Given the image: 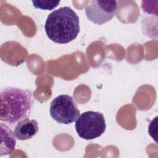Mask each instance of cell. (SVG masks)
Instances as JSON below:
<instances>
[{
  "label": "cell",
  "mask_w": 158,
  "mask_h": 158,
  "mask_svg": "<svg viewBox=\"0 0 158 158\" xmlns=\"http://www.w3.org/2000/svg\"><path fill=\"white\" fill-rule=\"evenodd\" d=\"M117 9L116 1H91L85 9L88 19L98 25H102L110 20L115 15Z\"/></svg>",
  "instance_id": "5"
},
{
  "label": "cell",
  "mask_w": 158,
  "mask_h": 158,
  "mask_svg": "<svg viewBox=\"0 0 158 158\" xmlns=\"http://www.w3.org/2000/svg\"><path fill=\"white\" fill-rule=\"evenodd\" d=\"M32 91L29 89L6 87L0 92V120L14 125L27 118L33 106Z\"/></svg>",
  "instance_id": "1"
},
{
  "label": "cell",
  "mask_w": 158,
  "mask_h": 158,
  "mask_svg": "<svg viewBox=\"0 0 158 158\" xmlns=\"http://www.w3.org/2000/svg\"><path fill=\"white\" fill-rule=\"evenodd\" d=\"M38 131V123L35 119L28 118L19 122L15 126L14 134L16 138L25 141L32 138Z\"/></svg>",
  "instance_id": "6"
},
{
  "label": "cell",
  "mask_w": 158,
  "mask_h": 158,
  "mask_svg": "<svg viewBox=\"0 0 158 158\" xmlns=\"http://www.w3.org/2000/svg\"><path fill=\"white\" fill-rule=\"evenodd\" d=\"M44 30L54 43L66 44L75 40L80 32L79 17L69 7L54 10L47 17Z\"/></svg>",
  "instance_id": "2"
},
{
  "label": "cell",
  "mask_w": 158,
  "mask_h": 158,
  "mask_svg": "<svg viewBox=\"0 0 158 158\" xmlns=\"http://www.w3.org/2000/svg\"><path fill=\"white\" fill-rule=\"evenodd\" d=\"M51 117L59 123L69 125L77 120L80 110L73 98L68 94H60L51 102Z\"/></svg>",
  "instance_id": "4"
},
{
  "label": "cell",
  "mask_w": 158,
  "mask_h": 158,
  "mask_svg": "<svg viewBox=\"0 0 158 158\" xmlns=\"http://www.w3.org/2000/svg\"><path fill=\"white\" fill-rule=\"evenodd\" d=\"M60 1H33V6L36 9L51 10L56 8L59 4Z\"/></svg>",
  "instance_id": "8"
},
{
  "label": "cell",
  "mask_w": 158,
  "mask_h": 158,
  "mask_svg": "<svg viewBox=\"0 0 158 158\" xmlns=\"http://www.w3.org/2000/svg\"><path fill=\"white\" fill-rule=\"evenodd\" d=\"M106 129L104 115L99 112H85L79 115L75 122V130L78 135L86 140L101 136Z\"/></svg>",
  "instance_id": "3"
},
{
  "label": "cell",
  "mask_w": 158,
  "mask_h": 158,
  "mask_svg": "<svg viewBox=\"0 0 158 158\" xmlns=\"http://www.w3.org/2000/svg\"><path fill=\"white\" fill-rule=\"evenodd\" d=\"M1 156L10 154L15 149L16 137L14 132L8 126L1 122Z\"/></svg>",
  "instance_id": "7"
}]
</instances>
